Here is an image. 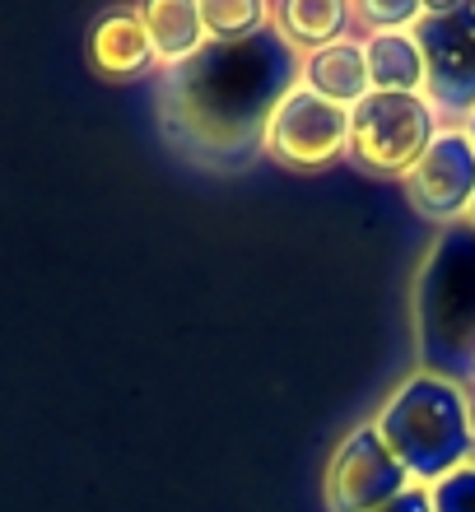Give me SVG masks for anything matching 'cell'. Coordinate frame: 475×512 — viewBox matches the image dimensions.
<instances>
[{
	"label": "cell",
	"mask_w": 475,
	"mask_h": 512,
	"mask_svg": "<svg viewBox=\"0 0 475 512\" xmlns=\"http://www.w3.org/2000/svg\"><path fill=\"white\" fill-rule=\"evenodd\" d=\"M294 80V42L275 28L233 42H205L191 61L168 66V131L205 159H243L266 140V122L294 94Z\"/></svg>",
	"instance_id": "cell-1"
},
{
	"label": "cell",
	"mask_w": 475,
	"mask_h": 512,
	"mask_svg": "<svg viewBox=\"0 0 475 512\" xmlns=\"http://www.w3.org/2000/svg\"><path fill=\"white\" fill-rule=\"evenodd\" d=\"M415 350L429 378L475 387V224H443L415 280Z\"/></svg>",
	"instance_id": "cell-2"
},
{
	"label": "cell",
	"mask_w": 475,
	"mask_h": 512,
	"mask_svg": "<svg viewBox=\"0 0 475 512\" xmlns=\"http://www.w3.org/2000/svg\"><path fill=\"white\" fill-rule=\"evenodd\" d=\"M373 429L382 433V443L392 447V457L406 466L410 480L420 485H438L452 471H462L475 452L471 433V396L457 382L443 378H410L382 405V415Z\"/></svg>",
	"instance_id": "cell-3"
},
{
	"label": "cell",
	"mask_w": 475,
	"mask_h": 512,
	"mask_svg": "<svg viewBox=\"0 0 475 512\" xmlns=\"http://www.w3.org/2000/svg\"><path fill=\"white\" fill-rule=\"evenodd\" d=\"M434 145V108L424 94H373L350 108V149L373 173H410Z\"/></svg>",
	"instance_id": "cell-4"
},
{
	"label": "cell",
	"mask_w": 475,
	"mask_h": 512,
	"mask_svg": "<svg viewBox=\"0 0 475 512\" xmlns=\"http://www.w3.org/2000/svg\"><path fill=\"white\" fill-rule=\"evenodd\" d=\"M410 33L424 52L429 108L475 117V5H429Z\"/></svg>",
	"instance_id": "cell-5"
},
{
	"label": "cell",
	"mask_w": 475,
	"mask_h": 512,
	"mask_svg": "<svg viewBox=\"0 0 475 512\" xmlns=\"http://www.w3.org/2000/svg\"><path fill=\"white\" fill-rule=\"evenodd\" d=\"M410 489L406 466L378 429H354L326 466V512H378Z\"/></svg>",
	"instance_id": "cell-6"
},
{
	"label": "cell",
	"mask_w": 475,
	"mask_h": 512,
	"mask_svg": "<svg viewBox=\"0 0 475 512\" xmlns=\"http://www.w3.org/2000/svg\"><path fill=\"white\" fill-rule=\"evenodd\" d=\"M261 145L289 168H322L350 145V108L326 103L313 89H294L271 112Z\"/></svg>",
	"instance_id": "cell-7"
},
{
	"label": "cell",
	"mask_w": 475,
	"mask_h": 512,
	"mask_svg": "<svg viewBox=\"0 0 475 512\" xmlns=\"http://www.w3.org/2000/svg\"><path fill=\"white\" fill-rule=\"evenodd\" d=\"M406 187L420 215L452 224L475 201V145L457 131L434 135V145L406 173Z\"/></svg>",
	"instance_id": "cell-8"
},
{
	"label": "cell",
	"mask_w": 475,
	"mask_h": 512,
	"mask_svg": "<svg viewBox=\"0 0 475 512\" xmlns=\"http://www.w3.org/2000/svg\"><path fill=\"white\" fill-rule=\"evenodd\" d=\"M303 89H313L326 103H340V108H354L359 98L373 94V80H368V56L359 42H331V47H317L303 66Z\"/></svg>",
	"instance_id": "cell-9"
},
{
	"label": "cell",
	"mask_w": 475,
	"mask_h": 512,
	"mask_svg": "<svg viewBox=\"0 0 475 512\" xmlns=\"http://www.w3.org/2000/svg\"><path fill=\"white\" fill-rule=\"evenodd\" d=\"M89 61H94L103 75L112 80H126V75H140V70L154 61V42L145 33L136 10H117L108 19H98L94 33H89Z\"/></svg>",
	"instance_id": "cell-10"
},
{
	"label": "cell",
	"mask_w": 475,
	"mask_h": 512,
	"mask_svg": "<svg viewBox=\"0 0 475 512\" xmlns=\"http://www.w3.org/2000/svg\"><path fill=\"white\" fill-rule=\"evenodd\" d=\"M368 56V80L378 94H424V52L410 28L392 33H373L364 42Z\"/></svg>",
	"instance_id": "cell-11"
},
{
	"label": "cell",
	"mask_w": 475,
	"mask_h": 512,
	"mask_svg": "<svg viewBox=\"0 0 475 512\" xmlns=\"http://www.w3.org/2000/svg\"><path fill=\"white\" fill-rule=\"evenodd\" d=\"M140 24L154 42V56L168 61V66H182L201 52L205 42V24H201V5H187V0H159V5H140Z\"/></svg>",
	"instance_id": "cell-12"
},
{
	"label": "cell",
	"mask_w": 475,
	"mask_h": 512,
	"mask_svg": "<svg viewBox=\"0 0 475 512\" xmlns=\"http://www.w3.org/2000/svg\"><path fill=\"white\" fill-rule=\"evenodd\" d=\"M345 19L350 10L340 0H289L280 5V24H285V38L289 42H303V47H331L340 42L345 33Z\"/></svg>",
	"instance_id": "cell-13"
},
{
	"label": "cell",
	"mask_w": 475,
	"mask_h": 512,
	"mask_svg": "<svg viewBox=\"0 0 475 512\" xmlns=\"http://www.w3.org/2000/svg\"><path fill=\"white\" fill-rule=\"evenodd\" d=\"M271 19V10L261 0H205L201 5V24L210 42H233V38H252L261 33Z\"/></svg>",
	"instance_id": "cell-14"
},
{
	"label": "cell",
	"mask_w": 475,
	"mask_h": 512,
	"mask_svg": "<svg viewBox=\"0 0 475 512\" xmlns=\"http://www.w3.org/2000/svg\"><path fill=\"white\" fill-rule=\"evenodd\" d=\"M429 494H434V512H475V461L438 480Z\"/></svg>",
	"instance_id": "cell-15"
},
{
	"label": "cell",
	"mask_w": 475,
	"mask_h": 512,
	"mask_svg": "<svg viewBox=\"0 0 475 512\" xmlns=\"http://www.w3.org/2000/svg\"><path fill=\"white\" fill-rule=\"evenodd\" d=\"M364 24H373V33H392V28H410L424 19V5L415 0H396V5H378V0H364L359 5Z\"/></svg>",
	"instance_id": "cell-16"
},
{
	"label": "cell",
	"mask_w": 475,
	"mask_h": 512,
	"mask_svg": "<svg viewBox=\"0 0 475 512\" xmlns=\"http://www.w3.org/2000/svg\"><path fill=\"white\" fill-rule=\"evenodd\" d=\"M378 512H434V494H429V489H415V485H410L406 494H396V499L382 503Z\"/></svg>",
	"instance_id": "cell-17"
},
{
	"label": "cell",
	"mask_w": 475,
	"mask_h": 512,
	"mask_svg": "<svg viewBox=\"0 0 475 512\" xmlns=\"http://www.w3.org/2000/svg\"><path fill=\"white\" fill-rule=\"evenodd\" d=\"M471 433H475V396H471ZM471 457H475V452H471Z\"/></svg>",
	"instance_id": "cell-18"
},
{
	"label": "cell",
	"mask_w": 475,
	"mask_h": 512,
	"mask_svg": "<svg viewBox=\"0 0 475 512\" xmlns=\"http://www.w3.org/2000/svg\"><path fill=\"white\" fill-rule=\"evenodd\" d=\"M466 140H471V145H475V117H471V131H466Z\"/></svg>",
	"instance_id": "cell-19"
},
{
	"label": "cell",
	"mask_w": 475,
	"mask_h": 512,
	"mask_svg": "<svg viewBox=\"0 0 475 512\" xmlns=\"http://www.w3.org/2000/svg\"><path fill=\"white\" fill-rule=\"evenodd\" d=\"M471 224H475V201H471Z\"/></svg>",
	"instance_id": "cell-20"
}]
</instances>
